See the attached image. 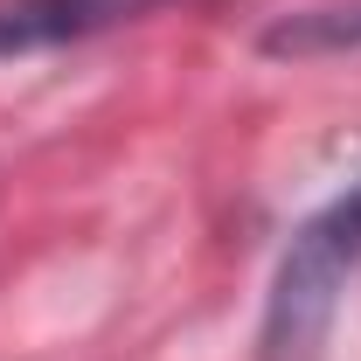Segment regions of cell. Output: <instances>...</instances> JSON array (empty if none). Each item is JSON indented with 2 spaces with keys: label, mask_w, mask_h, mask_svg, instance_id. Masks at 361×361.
Here are the masks:
<instances>
[{
  "label": "cell",
  "mask_w": 361,
  "mask_h": 361,
  "mask_svg": "<svg viewBox=\"0 0 361 361\" xmlns=\"http://www.w3.org/2000/svg\"><path fill=\"white\" fill-rule=\"evenodd\" d=\"M361 271V180L292 229L257 326V361H326L341 292Z\"/></svg>",
  "instance_id": "6da1fadb"
},
{
  "label": "cell",
  "mask_w": 361,
  "mask_h": 361,
  "mask_svg": "<svg viewBox=\"0 0 361 361\" xmlns=\"http://www.w3.org/2000/svg\"><path fill=\"white\" fill-rule=\"evenodd\" d=\"M153 7H174V0H0V56L84 42L118 21H146Z\"/></svg>",
  "instance_id": "7a4b0ae2"
},
{
  "label": "cell",
  "mask_w": 361,
  "mask_h": 361,
  "mask_svg": "<svg viewBox=\"0 0 361 361\" xmlns=\"http://www.w3.org/2000/svg\"><path fill=\"white\" fill-rule=\"evenodd\" d=\"M264 56H292V63H313V56H348L361 49V0H334V7H299V14H278L264 35Z\"/></svg>",
  "instance_id": "3957f363"
}]
</instances>
